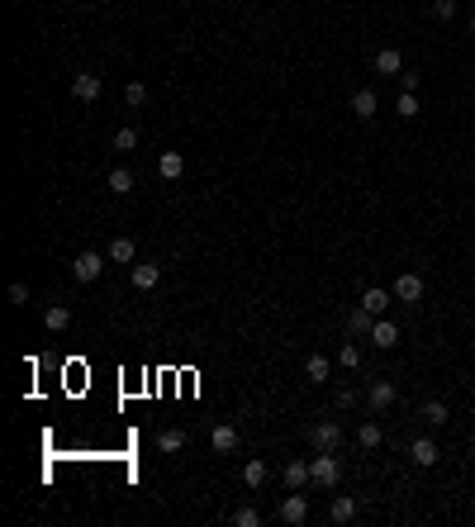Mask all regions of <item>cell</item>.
I'll use <instances>...</instances> for the list:
<instances>
[{
  "label": "cell",
  "mask_w": 475,
  "mask_h": 527,
  "mask_svg": "<svg viewBox=\"0 0 475 527\" xmlns=\"http://www.w3.org/2000/svg\"><path fill=\"white\" fill-rule=\"evenodd\" d=\"M105 186H110V190H115V195H129V190H134V171H129V167H115V171H110V181H105Z\"/></svg>",
  "instance_id": "20"
},
{
  "label": "cell",
  "mask_w": 475,
  "mask_h": 527,
  "mask_svg": "<svg viewBox=\"0 0 475 527\" xmlns=\"http://www.w3.org/2000/svg\"><path fill=\"white\" fill-rule=\"evenodd\" d=\"M257 523H261L257 508H238V513H233V527H257Z\"/></svg>",
  "instance_id": "30"
},
{
  "label": "cell",
  "mask_w": 475,
  "mask_h": 527,
  "mask_svg": "<svg viewBox=\"0 0 475 527\" xmlns=\"http://www.w3.org/2000/svg\"><path fill=\"white\" fill-rule=\"evenodd\" d=\"M181 171H186V157H181V152H162L157 157V176H162V181H176Z\"/></svg>",
  "instance_id": "15"
},
{
  "label": "cell",
  "mask_w": 475,
  "mask_h": 527,
  "mask_svg": "<svg viewBox=\"0 0 475 527\" xmlns=\"http://www.w3.org/2000/svg\"><path fill=\"white\" fill-rule=\"evenodd\" d=\"M423 423L442 428V423H447V404H442V399H428V404H423Z\"/></svg>",
  "instance_id": "23"
},
{
  "label": "cell",
  "mask_w": 475,
  "mask_h": 527,
  "mask_svg": "<svg viewBox=\"0 0 475 527\" xmlns=\"http://www.w3.org/2000/svg\"><path fill=\"white\" fill-rule=\"evenodd\" d=\"M105 256H110V261H134V238H115Z\"/></svg>",
  "instance_id": "22"
},
{
  "label": "cell",
  "mask_w": 475,
  "mask_h": 527,
  "mask_svg": "<svg viewBox=\"0 0 475 527\" xmlns=\"http://www.w3.org/2000/svg\"><path fill=\"white\" fill-rule=\"evenodd\" d=\"M266 475H271V470L261 466V461H247V466H242V480H247L252 489H261V485H266Z\"/></svg>",
  "instance_id": "24"
},
{
  "label": "cell",
  "mask_w": 475,
  "mask_h": 527,
  "mask_svg": "<svg viewBox=\"0 0 475 527\" xmlns=\"http://www.w3.org/2000/svg\"><path fill=\"white\" fill-rule=\"evenodd\" d=\"M371 342H376V347H395V342H399V328L390 323V318H376V323H371Z\"/></svg>",
  "instance_id": "13"
},
{
  "label": "cell",
  "mask_w": 475,
  "mask_h": 527,
  "mask_svg": "<svg viewBox=\"0 0 475 527\" xmlns=\"http://www.w3.org/2000/svg\"><path fill=\"white\" fill-rule=\"evenodd\" d=\"M395 110H399V115H404V119H414V115H418V100H414V91H404Z\"/></svg>",
  "instance_id": "31"
},
{
  "label": "cell",
  "mask_w": 475,
  "mask_h": 527,
  "mask_svg": "<svg viewBox=\"0 0 475 527\" xmlns=\"http://www.w3.org/2000/svg\"><path fill=\"white\" fill-rule=\"evenodd\" d=\"M376 72H380V77H404V58H399V48H380V53H376Z\"/></svg>",
  "instance_id": "10"
},
{
  "label": "cell",
  "mask_w": 475,
  "mask_h": 527,
  "mask_svg": "<svg viewBox=\"0 0 475 527\" xmlns=\"http://www.w3.org/2000/svg\"><path fill=\"white\" fill-rule=\"evenodd\" d=\"M157 447H162V451H181V447H186V432H181V428H167V432L157 437Z\"/></svg>",
  "instance_id": "25"
},
{
  "label": "cell",
  "mask_w": 475,
  "mask_h": 527,
  "mask_svg": "<svg viewBox=\"0 0 475 527\" xmlns=\"http://www.w3.org/2000/svg\"><path fill=\"white\" fill-rule=\"evenodd\" d=\"M328 375H333V361H328V356H309V361H304V380H309V385H323Z\"/></svg>",
  "instance_id": "12"
},
{
  "label": "cell",
  "mask_w": 475,
  "mask_h": 527,
  "mask_svg": "<svg viewBox=\"0 0 475 527\" xmlns=\"http://www.w3.org/2000/svg\"><path fill=\"white\" fill-rule=\"evenodd\" d=\"M129 280H134V290H157L162 266H152V261H138V266L129 271Z\"/></svg>",
  "instance_id": "8"
},
{
  "label": "cell",
  "mask_w": 475,
  "mask_h": 527,
  "mask_svg": "<svg viewBox=\"0 0 475 527\" xmlns=\"http://www.w3.org/2000/svg\"><path fill=\"white\" fill-rule=\"evenodd\" d=\"M100 271H105V256H100V252H81L77 261H72V275H77V280H86V285H91V280H100Z\"/></svg>",
  "instance_id": "5"
},
{
  "label": "cell",
  "mask_w": 475,
  "mask_h": 527,
  "mask_svg": "<svg viewBox=\"0 0 475 527\" xmlns=\"http://www.w3.org/2000/svg\"><path fill=\"white\" fill-rule=\"evenodd\" d=\"M43 323H48V332H62L72 323V309H67V304H53V309H43Z\"/></svg>",
  "instance_id": "19"
},
{
  "label": "cell",
  "mask_w": 475,
  "mask_h": 527,
  "mask_svg": "<svg viewBox=\"0 0 475 527\" xmlns=\"http://www.w3.org/2000/svg\"><path fill=\"white\" fill-rule=\"evenodd\" d=\"M309 442H314V451H337V447H342V428L323 418V423H314V428H309Z\"/></svg>",
  "instance_id": "2"
},
{
  "label": "cell",
  "mask_w": 475,
  "mask_h": 527,
  "mask_svg": "<svg viewBox=\"0 0 475 527\" xmlns=\"http://www.w3.org/2000/svg\"><path fill=\"white\" fill-rule=\"evenodd\" d=\"M437 456H442V451H437L433 437H414V442H409V461H414V466H437Z\"/></svg>",
  "instance_id": "7"
},
{
  "label": "cell",
  "mask_w": 475,
  "mask_h": 527,
  "mask_svg": "<svg viewBox=\"0 0 475 527\" xmlns=\"http://www.w3.org/2000/svg\"><path fill=\"white\" fill-rule=\"evenodd\" d=\"M100 91H105V81H100L96 72H77V77H72V96H77L81 105H91V100H100Z\"/></svg>",
  "instance_id": "3"
},
{
  "label": "cell",
  "mask_w": 475,
  "mask_h": 527,
  "mask_svg": "<svg viewBox=\"0 0 475 527\" xmlns=\"http://www.w3.org/2000/svg\"><path fill=\"white\" fill-rule=\"evenodd\" d=\"M376 110H380L376 91H356V96H352V115H356V119H371Z\"/></svg>",
  "instance_id": "18"
},
{
  "label": "cell",
  "mask_w": 475,
  "mask_h": 527,
  "mask_svg": "<svg viewBox=\"0 0 475 527\" xmlns=\"http://www.w3.org/2000/svg\"><path fill=\"white\" fill-rule=\"evenodd\" d=\"M361 309L371 313V318H380V313L390 309V290H380V285H371V290L361 294Z\"/></svg>",
  "instance_id": "11"
},
{
  "label": "cell",
  "mask_w": 475,
  "mask_h": 527,
  "mask_svg": "<svg viewBox=\"0 0 475 527\" xmlns=\"http://www.w3.org/2000/svg\"><path fill=\"white\" fill-rule=\"evenodd\" d=\"M285 485H290V489L314 485V475H309V461H290V466H285Z\"/></svg>",
  "instance_id": "17"
},
{
  "label": "cell",
  "mask_w": 475,
  "mask_h": 527,
  "mask_svg": "<svg viewBox=\"0 0 475 527\" xmlns=\"http://www.w3.org/2000/svg\"><path fill=\"white\" fill-rule=\"evenodd\" d=\"M366 404H371V413H385L390 404H395V385H390V380H376L371 394H366Z\"/></svg>",
  "instance_id": "9"
},
{
  "label": "cell",
  "mask_w": 475,
  "mask_h": 527,
  "mask_svg": "<svg viewBox=\"0 0 475 527\" xmlns=\"http://www.w3.org/2000/svg\"><path fill=\"white\" fill-rule=\"evenodd\" d=\"M328 518H333L337 527L352 523V518H356V499H347V494H333V508H328Z\"/></svg>",
  "instance_id": "14"
},
{
  "label": "cell",
  "mask_w": 475,
  "mask_h": 527,
  "mask_svg": "<svg viewBox=\"0 0 475 527\" xmlns=\"http://www.w3.org/2000/svg\"><path fill=\"white\" fill-rule=\"evenodd\" d=\"M10 304H29V285H24V280L10 285Z\"/></svg>",
  "instance_id": "33"
},
{
  "label": "cell",
  "mask_w": 475,
  "mask_h": 527,
  "mask_svg": "<svg viewBox=\"0 0 475 527\" xmlns=\"http://www.w3.org/2000/svg\"><path fill=\"white\" fill-rule=\"evenodd\" d=\"M134 148H138V134H134V129H119L115 134V152H134Z\"/></svg>",
  "instance_id": "26"
},
{
  "label": "cell",
  "mask_w": 475,
  "mask_h": 527,
  "mask_svg": "<svg viewBox=\"0 0 475 527\" xmlns=\"http://www.w3.org/2000/svg\"><path fill=\"white\" fill-rule=\"evenodd\" d=\"M280 518H285L290 527H299L304 518H309V504H304V494H299V489H290V494H285V504H280Z\"/></svg>",
  "instance_id": "6"
},
{
  "label": "cell",
  "mask_w": 475,
  "mask_h": 527,
  "mask_svg": "<svg viewBox=\"0 0 475 527\" xmlns=\"http://www.w3.org/2000/svg\"><path fill=\"white\" fill-rule=\"evenodd\" d=\"M356 442H361L366 451H376L380 442H385V432H380V423H361V428H356Z\"/></svg>",
  "instance_id": "21"
},
{
  "label": "cell",
  "mask_w": 475,
  "mask_h": 527,
  "mask_svg": "<svg viewBox=\"0 0 475 527\" xmlns=\"http://www.w3.org/2000/svg\"><path fill=\"white\" fill-rule=\"evenodd\" d=\"M399 299V304H418V299H423V275H414V271H404L395 280V290H390Z\"/></svg>",
  "instance_id": "4"
},
{
  "label": "cell",
  "mask_w": 475,
  "mask_h": 527,
  "mask_svg": "<svg viewBox=\"0 0 475 527\" xmlns=\"http://www.w3.org/2000/svg\"><path fill=\"white\" fill-rule=\"evenodd\" d=\"M337 361H342L347 371H356V366H361V347H352V342H347V347L337 351Z\"/></svg>",
  "instance_id": "27"
},
{
  "label": "cell",
  "mask_w": 475,
  "mask_h": 527,
  "mask_svg": "<svg viewBox=\"0 0 475 527\" xmlns=\"http://www.w3.org/2000/svg\"><path fill=\"white\" fill-rule=\"evenodd\" d=\"M209 447H214L219 456H223V451H233V447H238V428H228V423H219V428L209 432Z\"/></svg>",
  "instance_id": "16"
},
{
  "label": "cell",
  "mask_w": 475,
  "mask_h": 527,
  "mask_svg": "<svg viewBox=\"0 0 475 527\" xmlns=\"http://www.w3.org/2000/svg\"><path fill=\"white\" fill-rule=\"evenodd\" d=\"M471 34H475V15H471Z\"/></svg>",
  "instance_id": "34"
},
{
  "label": "cell",
  "mask_w": 475,
  "mask_h": 527,
  "mask_svg": "<svg viewBox=\"0 0 475 527\" xmlns=\"http://www.w3.org/2000/svg\"><path fill=\"white\" fill-rule=\"evenodd\" d=\"M371 323H376V318H371L366 309H356L352 318H347V328H352V332H371Z\"/></svg>",
  "instance_id": "29"
},
{
  "label": "cell",
  "mask_w": 475,
  "mask_h": 527,
  "mask_svg": "<svg viewBox=\"0 0 475 527\" xmlns=\"http://www.w3.org/2000/svg\"><path fill=\"white\" fill-rule=\"evenodd\" d=\"M433 15H437V20H452V15H456V0H433Z\"/></svg>",
  "instance_id": "32"
},
{
  "label": "cell",
  "mask_w": 475,
  "mask_h": 527,
  "mask_svg": "<svg viewBox=\"0 0 475 527\" xmlns=\"http://www.w3.org/2000/svg\"><path fill=\"white\" fill-rule=\"evenodd\" d=\"M124 100H129V105H143V100H148V86H143V81H129V86H124Z\"/></svg>",
  "instance_id": "28"
},
{
  "label": "cell",
  "mask_w": 475,
  "mask_h": 527,
  "mask_svg": "<svg viewBox=\"0 0 475 527\" xmlns=\"http://www.w3.org/2000/svg\"><path fill=\"white\" fill-rule=\"evenodd\" d=\"M309 475H314V485L333 489V485H337V475H342V466H337V456H333V451H318L314 461H309Z\"/></svg>",
  "instance_id": "1"
}]
</instances>
